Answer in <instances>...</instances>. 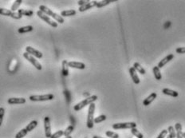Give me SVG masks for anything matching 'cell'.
<instances>
[{"mask_svg":"<svg viewBox=\"0 0 185 138\" xmlns=\"http://www.w3.org/2000/svg\"><path fill=\"white\" fill-rule=\"evenodd\" d=\"M39 11H41L42 13H44L45 15H46L47 16H51L53 19H55L57 21V23H64V18H62V16L58 14H57V13H54L53 11H52L50 8H48L47 6H44V5H41V6H39Z\"/></svg>","mask_w":185,"mask_h":138,"instance_id":"obj_1","label":"cell"},{"mask_svg":"<svg viewBox=\"0 0 185 138\" xmlns=\"http://www.w3.org/2000/svg\"><path fill=\"white\" fill-rule=\"evenodd\" d=\"M97 95H93V96H90V97L85 98L83 101H82L81 102L77 103L76 106H74V109L75 111H80L81 109H82L83 108H85L86 106H89L92 103H94V101H96L97 100Z\"/></svg>","mask_w":185,"mask_h":138,"instance_id":"obj_2","label":"cell"},{"mask_svg":"<svg viewBox=\"0 0 185 138\" xmlns=\"http://www.w3.org/2000/svg\"><path fill=\"white\" fill-rule=\"evenodd\" d=\"M96 105L94 103H92L89 106L88 116H87V122L86 125L89 129H93L94 125V112H95Z\"/></svg>","mask_w":185,"mask_h":138,"instance_id":"obj_3","label":"cell"},{"mask_svg":"<svg viewBox=\"0 0 185 138\" xmlns=\"http://www.w3.org/2000/svg\"><path fill=\"white\" fill-rule=\"evenodd\" d=\"M53 94H44V95H32L30 96L29 99L31 101H51L53 100Z\"/></svg>","mask_w":185,"mask_h":138,"instance_id":"obj_4","label":"cell"},{"mask_svg":"<svg viewBox=\"0 0 185 138\" xmlns=\"http://www.w3.org/2000/svg\"><path fill=\"white\" fill-rule=\"evenodd\" d=\"M113 129H132L136 128V124L135 122H123V123H116L113 125Z\"/></svg>","mask_w":185,"mask_h":138,"instance_id":"obj_5","label":"cell"},{"mask_svg":"<svg viewBox=\"0 0 185 138\" xmlns=\"http://www.w3.org/2000/svg\"><path fill=\"white\" fill-rule=\"evenodd\" d=\"M37 15H38L39 18H41L42 20H43L45 23H46L48 25H50L52 27H54V28H57L58 27V23H56L53 20H52L51 18L47 16L46 15H45L44 13H42L41 11H37Z\"/></svg>","mask_w":185,"mask_h":138,"instance_id":"obj_6","label":"cell"},{"mask_svg":"<svg viewBox=\"0 0 185 138\" xmlns=\"http://www.w3.org/2000/svg\"><path fill=\"white\" fill-rule=\"evenodd\" d=\"M23 57L24 58H26L28 62H30L38 70H42V65L39 63L38 61H37V59H36L34 57H33L32 55H30V54H29L27 53V52L23 53Z\"/></svg>","mask_w":185,"mask_h":138,"instance_id":"obj_7","label":"cell"},{"mask_svg":"<svg viewBox=\"0 0 185 138\" xmlns=\"http://www.w3.org/2000/svg\"><path fill=\"white\" fill-rule=\"evenodd\" d=\"M44 130L46 137L50 138L52 132H51V124H50V118L49 117H46L44 118Z\"/></svg>","mask_w":185,"mask_h":138,"instance_id":"obj_8","label":"cell"},{"mask_svg":"<svg viewBox=\"0 0 185 138\" xmlns=\"http://www.w3.org/2000/svg\"><path fill=\"white\" fill-rule=\"evenodd\" d=\"M26 52L29 54H30V55H32L33 57L37 58H42V54L40 51H38V50L33 48L32 46L26 47Z\"/></svg>","mask_w":185,"mask_h":138,"instance_id":"obj_9","label":"cell"},{"mask_svg":"<svg viewBox=\"0 0 185 138\" xmlns=\"http://www.w3.org/2000/svg\"><path fill=\"white\" fill-rule=\"evenodd\" d=\"M26 99L23 97H10L7 100V102L10 105H21V104H25Z\"/></svg>","mask_w":185,"mask_h":138,"instance_id":"obj_10","label":"cell"},{"mask_svg":"<svg viewBox=\"0 0 185 138\" xmlns=\"http://www.w3.org/2000/svg\"><path fill=\"white\" fill-rule=\"evenodd\" d=\"M129 74L131 78H132V82L135 83V84H136V85H138L141 81H140L138 75L136 74V70L133 67L129 68Z\"/></svg>","mask_w":185,"mask_h":138,"instance_id":"obj_11","label":"cell"},{"mask_svg":"<svg viewBox=\"0 0 185 138\" xmlns=\"http://www.w3.org/2000/svg\"><path fill=\"white\" fill-rule=\"evenodd\" d=\"M173 58H174L173 54H168V55L166 56L165 58H164L162 59L160 62H159L158 65H157V66H158L159 69L164 67L165 65L167 64V63H168V62H170V61H172V60Z\"/></svg>","mask_w":185,"mask_h":138,"instance_id":"obj_12","label":"cell"},{"mask_svg":"<svg viewBox=\"0 0 185 138\" xmlns=\"http://www.w3.org/2000/svg\"><path fill=\"white\" fill-rule=\"evenodd\" d=\"M97 1H90L89 3H87V4H85L84 6H79V11L80 12H84L85 11H87V10H89L94 7V6H97Z\"/></svg>","mask_w":185,"mask_h":138,"instance_id":"obj_13","label":"cell"},{"mask_svg":"<svg viewBox=\"0 0 185 138\" xmlns=\"http://www.w3.org/2000/svg\"><path fill=\"white\" fill-rule=\"evenodd\" d=\"M69 67L74 68V69H78V70H84L85 68V65L82 62H68Z\"/></svg>","mask_w":185,"mask_h":138,"instance_id":"obj_14","label":"cell"},{"mask_svg":"<svg viewBox=\"0 0 185 138\" xmlns=\"http://www.w3.org/2000/svg\"><path fill=\"white\" fill-rule=\"evenodd\" d=\"M156 97H157V94H156V93H153V94H151L148 97H147L145 99H144V101H143V105L145 106H149L150 104H151V103L153 102V101L156 99Z\"/></svg>","mask_w":185,"mask_h":138,"instance_id":"obj_15","label":"cell"},{"mask_svg":"<svg viewBox=\"0 0 185 138\" xmlns=\"http://www.w3.org/2000/svg\"><path fill=\"white\" fill-rule=\"evenodd\" d=\"M162 93L165 95H167V96H171V97H176L179 96V93L176 90H173V89H170L165 88L163 89L162 90Z\"/></svg>","mask_w":185,"mask_h":138,"instance_id":"obj_16","label":"cell"},{"mask_svg":"<svg viewBox=\"0 0 185 138\" xmlns=\"http://www.w3.org/2000/svg\"><path fill=\"white\" fill-rule=\"evenodd\" d=\"M175 130L176 132V138H184L183 137L182 125L180 123H176L175 125Z\"/></svg>","mask_w":185,"mask_h":138,"instance_id":"obj_17","label":"cell"},{"mask_svg":"<svg viewBox=\"0 0 185 138\" xmlns=\"http://www.w3.org/2000/svg\"><path fill=\"white\" fill-rule=\"evenodd\" d=\"M77 14V12L75 10H66V11H63L61 12L60 15L63 17H70V16H74Z\"/></svg>","mask_w":185,"mask_h":138,"instance_id":"obj_18","label":"cell"},{"mask_svg":"<svg viewBox=\"0 0 185 138\" xmlns=\"http://www.w3.org/2000/svg\"><path fill=\"white\" fill-rule=\"evenodd\" d=\"M38 121L35 120H32V121H30L28 125H27V126L26 127V129L27 130V132H31L33 131L34 129H35L36 127L38 126Z\"/></svg>","mask_w":185,"mask_h":138,"instance_id":"obj_19","label":"cell"},{"mask_svg":"<svg viewBox=\"0 0 185 138\" xmlns=\"http://www.w3.org/2000/svg\"><path fill=\"white\" fill-rule=\"evenodd\" d=\"M133 68L135 69L136 71H137L138 73H140V74H142V75H144V74H146L145 70L141 66V65L140 64V63H138V62H135V63L133 64Z\"/></svg>","mask_w":185,"mask_h":138,"instance_id":"obj_20","label":"cell"},{"mask_svg":"<svg viewBox=\"0 0 185 138\" xmlns=\"http://www.w3.org/2000/svg\"><path fill=\"white\" fill-rule=\"evenodd\" d=\"M117 0H103V1H100V2H97L96 7H97V8H101L103 6H107V5H109V3H114Z\"/></svg>","mask_w":185,"mask_h":138,"instance_id":"obj_21","label":"cell"},{"mask_svg":"<svg viewBox=\"0 0 185 138\" xmlns=\"http://www.w3.org/2000/svg\"><path fill=\"white\" fill-rule=\"evenodd\" d=\"M153 74H154V77H155V78L156 80H160L162 79V75H161V73H160V69L158 68V66H154L153 69Z\"/></svg>","mask_w":185,"mask_h":138,"instance_id":"obj_22","label":"cell"},{"mask_svg":"<svg viewBox=\"0 0 185 138\" xmlns=\"http://www.w3.org/2000/svg\"><path fill=\"white\" fill-rule=\"evenodd\" d=\"M34 28L32 26H26V27H22L19 29H18V32L19 34H25V33L31 32Z\"/></svg>","mask_w":185,"mask_h":138,"instance_id":"obj_23","label":"cell"},{"mask_svg":"<svg viewBox=\"0 0 185 138\" xmlns=\"http://www.w3.org/2000/svg\"><path fill=\"white\" fill-rule=\"evenodd\" d=\"M18 13H19L22 16H27V17H30L34 15V12L33 11H30V10H24V9H18Z\"/></svg>","mask_w":185,"mask_h":138,"instance_id":"obj_24","label":"cell"},{"mask_svg":"<svg viewBox=\"0 0 185 138\" xmlns=\"http://www.w3.org/2000/svg\"><path fill=\"white\" fill-rule=\"evenodd\" d=\"M62 74L65 77L69 75V65L66 60L62 62Z\"/></svg>","mask_w":185,"mask_h":138,"instance_id":"obj_25","label":"cell"},{"mask_svg":"<svg viewBox=\"0 0 185 138\" xmlns=\"http://www.w3.org/2000/svg\"><path fill=\"white\" fill-rule=\"evenodd\" d=\"M22 3H23L22 0H15V3H13V5L11 6V11L16 12V11H18Z\"/></svg>","mask_w":185,"mask_h":138,"instance_id":"obj_26","label":"cell"},{"mask_svg":"<svg viewBox=\"0 0 185 138\" xmlns=\"http://www.w3.org/2000/svg\"><path fill=\"white\" fill-rule=\"evenodd\" d=\"M13 14V11L11 10L5 9V8H0V15H4V16H9L11 17Z\"/></svg>","mask_w":185,"mask_h":138,"instance_id":"obj_27","label":"cell"},{"mask_svg":"<svg viewBox=\"0 0 185 138\" xmlns=\"http://www.w3.org/2000/svg\"><path fill=\"white\" fill-rule=\"evenodd\" d=\"M167 132H168V135L170 136L172 138H176V130H175V128L173 126H169L168 129H167Z\"/></svg>","mask_w":185,"mask_h":138,"instance_id":"obj_28","label":"cell"},{"mask_svg":"<svg viewBox=\"0 0 185 138\" xmlns=\"http://www.w3.org/2000/svg\"><path fill=\"white\" fill-rule=\"evenodd\" d=\"M131 132H132V135L135 136L136 137L143 138V134H142L136 128H133V129H131Z\"/></svg>","mask_w":185,"mask_h":138,"instance_id":"obj_29","label":"cell"},{"mask_svg":"<svg viewBox=\"0 0 185 138\" xmlns=\"http://www.w3.org/2000/svg\"><path fill=\"white\" fill-rule=\"evenodd\" d=\"M27 130L26 129V128L25 129H21L20 131L15 135V138H23L24 137H26L27 134Z\"/></svg>","mask_w":185,"mask_h":138,"instance_id":"obj_30","label":"cell"},{"mask_svg":"<svg viewBox=\"0 0 185 138\" xmlns=\"http://www.w3.org/2000/svg\"><path fill=\"white\" fill-rule=\"evenodd\" d=\"M74 125H69V126L65 129V131H64V134H63V136H65V137H69V136H70L71 133L74 131Z\"/></svg>","mask_w":185,"mask_h":138,"instance_id":"obj_31","label":"cell"},{"mask_svg":"<svg viewBox=\"0 0 185 138\" xmlns=\"http://www.w3.org/2000/svg\"><path fill=\"white\" fill-rule=\"evenodd\" d=\"M106 119H107V117H106V115H100V116H98V117H97L96 118H94V123H101V122H102L104 120H106Z\"/></svg>","mask_w":185,"mask_h":138,"instance_id":"obj_32","label":"cell"},{"mask_svg":"<svg viewBox=\"0 0 185 138\" xmlns=\"http://www.w3.org/2000/svg\"><path fill=\"white\" fill-rule=\"evenodd\" d=\"M106 135L109 138H119V134L113 131H106Z\"/></svg>","mask_w":185,"mask_h":138,"instance_id":"obj_33","label":"cell"},{"mask_svg":"<svg viewBox=\"0 0 185 138\" xmlns=\"http://www.w3.org/2000/svg\"><path fill=\"white\" fill-rule=\"evenodd\" d=\"M64 134V131H62V130H58V131H56L54 133H53L50 138H59L62 137Z\"/></svg>","mask_w":185,"mask_h":138,"instance_id":"obj_34","label":"cell"},{"mask_svg":"<svg viewBox=\"0 0 185 138\" xmlns=\"http://www.w3.org/2000/svg\"><path fill=\"white\" fill-rule=\"evenodd\" d=\"M4 114H5V109L3 107H0V126L2 125V123H3Z\"/></svg>","mask_w":185,"mask_h":138,"instance_id":"obj_35","label":"cell"},{"mask_svg":"<svg viewBox=\"0 0 185 138\" xmlns=\"http://www.w3.org/2000/svg\"><path fill=\"white\" fill-rule=\"evenodd\" d=\"M167 135V130H166V129H164V130H162L161 132H160V133L159 134L158 137L156 138H165L166 137Z\"/></svg>","mask_w":185,"mask_h":138,"instance_id":"obj_36","label":"cell"},{"mask_svg":"<svg viewBox=\"0 0 185 138\" xmlns=\"http://www.w3.org/2000/svg\"><path fill=\"white\" fill-rule=\"evenodd\" d=\"M12 18H15V19H21L22 18V15L19 14V13H18V11L17 12H13V14H12V15L11 16Z\"/></svg>","mask_w":185,"mask_h":138,"instance_id":"obj_37","label":"cell"},{"mask_svg":"<svg viewBox=\"0 0 185 138\" xmlns=\"http://www.w3.org/2000/svg\"><path fill=\"white\" fill-rule=\"evenodd\" d=\"M176 52L177 54H185V47H178V48H176Z\"/></svg>","mask_w":185,"mask_h":138,"instance_id":"obj_38","label":"cell"},{"mask_svg":"<svg viewBox=\"0 0 185 138\" xmlns=\"http://www.w3.org/2000/svg\"><path fill=\"white\" fill-rule=\"evenodd\" d=\"M89 2H90V1H89V0H80V1L77 2V3H78V5H79L80 6H82L85 5V4H87V3H89Z\"/></svg>","mask_w":185,"mask_h":138,"instance_id":"obj_39","label":"cell"},{"mask_svg":"<svg viewBox=\"0 0 185 138\" xmlns=\"http://www.w3.org/2000/svg\"><path fill=\"white\" fill-rule=\"evenodd\" d=\"M93 138H103V137H99V136H94V137H93Z\"/></svg>","mask_w":185,"mask_h":138,"instance_id":"obj_40","label":"cell"},{"mask_svg":"<svg viewBox=\"0 0 185 138\" xmlns=\"http://www.w3.org/2000/svg\"><path fill=\"white\" fill-rule=\"evenodd\" d=\"M183 137L185 138V132H183Z\"/></svg>","mask_w":185,"mask_h":138,"instance_id":"obj_41","label":"cell"},{"mask_svg":"<svg viewBox=\"0 0 185 138\" xmlns=\"http://www.w3.org/2000/svg\"><path fill=\"white\" fill-rule=\"evenodd\" d=\"M65 138H72V137H71V136H69V137H65Z\"/></svg>","mask_w":185,"mask_h":138,"instance_id":"obj_42","label":"cell"},{"mask_svg":"<svg viewBox=\"0 0 185 138\" xmlns=\"http://www.w3.org/2000/svg\"><path fill=\"white\" fill-rule=\"evenodd\" d=\"M166 138H172V137H171L169 135H167V137H166Z\"/></svg>","mask_w":185,"mask_h":138,"instance_id":"obj_43","label":"cell"}]
</instances>
